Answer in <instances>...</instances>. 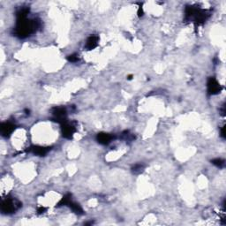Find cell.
I'll use <instances>...</instances> for the list:
<instances>
[{
	"label": "cell",
	"mask_w": 226,
	"mask_h": 226,
	"mask_svg": "<svg viewBox=\"0 0 226 226\" xmlns=\"http://www.w3.org/2000/svg\"><path fill=\"white\" fill-rule=\"evenodd\" d=\"M70 208H71V209L75 213V214H77V215H83V209H82V208L78 204V203H75V202H71L69 203V205H68Z\"/></svg>",
	"instance_id": "11"
},
{
	"label": "cell",
	"mask_w": 226,
	"mask_h": 226,
	"mask_svg": "<svg viewBox=\"0 0 226 226\" xmlns=\"http://www.w3.org/2000/svg\"><path fill=\"white\" fill-rule=\"evenodd\" d=\"M67 59L69 62H72V63H76L80 60V58L78 56L77 54H72V55H69L67 57Z\"/></svg>",
	"instance_id": "17"
},
{
	"label": "cell",
	"mask_w": 226,
	"mask_h": 226,
	"mask_svg": "<svg viewBox=\"0 0 226 226\" xmlns=\"http://www.w3.org/2000/svg\"><path fill=\"white\" fill-rule=\"evenodd\" d=\"M49 150H50V148H45V147H42V146H32V147H30L28 151L33 153L34 155L43 156V155L47 154Z\"/></svg>",
	"instance_id": "8"
},
{
	"label": "cell",
	"mask_w": 226,
	"mask_h": 226,
	"mask_svg": "<svg viewBox=\"0 0 226 226\" xmlns=\"http://www.w3.org/2000/svg\"><path fill=\"white\" fill-rule=\"evenodd\" d=\"M143 169H144V165L143 164H141V163H137V164L132 167V172H133V173H134V174H138V173L141 172L143 171Z\"/></svg>",
	"instance_id": "16"
},
{
	"label": "cell",
	"mask_w": 226,
	"mask_h": 226,
	"mask_svg": "<svg viewBox=\"0 0 226 226\" xmlns=\"http://www.w3.org/2000/svg\"><path fill=\"white\" fill-rule=\"evenodd\" d=\"M15 129V125L12 124L11 122H5V123H2L1 126H0V132H1V134L2 136L8 138V137L11 136L13 131Z\"/></svg>",
	"instance_id": "7"
},
{
	"label": "cell",
	"mask_w": 226,
	"mask_h": 226,
	"mask_svg": "<svg viewBox=\"0 0 226 226\" xmlns=\"http://www.w3.org/2000/svg\"><path fill=\"white\" fill-rule=\"evenodd\" d=\"M224 126H223L222 128H221V131H220V135L221 137L223 138V139H225V132H224Z\"/></svg>",
	"instance_id": "20"
},
{
	"label": "cell",
	"mask_w": 226,
	"mask_h": 226,
	"mask_svg": "<svg viewBox=\"0 0 226 226\" xmlns=\"http://www.w3.org/2000/svg\"><path fill=\"white\" fill-rule=\"evenodd\" d=\"M208 92L209 95H214L219 94L222 91V87L221 85L218 83V81L215 79V78L211 77L208 80Z\"/></svg>",
	"instance_id": "5"
},
{
	"label": "cell",
	"mask_w": 226,
	"mask_h": 226,
	"mask_svg": "<svg viewBox=\"0 0 226 226\" xmlns=\"http://www.w3.org/2000/svg\"><path fill=\"white\" fill-rule=\"evenodd\" d=\"M211 163L216 167H218V168H224V165H225V162H224V160H223V159H221V158H215V159H213V160H211Z\"/></svg>",
	"instance_id": "15"
},
{
	"label": "cell",
	"mask_w": 226,
	"mask_h": 226,
	"mask_svg": "<svg viewBox=\"0 0 226 226\" xmlns=\"http://www.w3.org/2000/svg\"><path fill=\"white\" fill-rule=\"evenodd\" d=\"M61 132H62V135L64 138L71 140L76 132V128L73 125L69 124L68 122H66L61 125Z\"/></svg>",
	"instance_id": "6"
},
{
	"label": "cell",
	"mask_w": 226,
	"mask_h": 226,
	"mask_svg": "<svg viewBox=\"0 0 226 226\" xmlns=\"http://www.w3.org/2000/svg\"><path fill=\"white\" fill-rule=\"evenodd\" d=\"M71 197L72 195L70 193H67L66 195L63 197L62 199H61V201H60L58 203V207H60V206H66V205H69V203L71 202L72 200H71Z\"/></svg>",
	"instance_id": "13"
},
{
	"label": "cell",
	"mask_w": 226,
	"mask_h": 226,
	"mask_svg": "<svg viewBox=\"0 0 226 226\" xmlns=\"http://www.w3.org/2000/svg\"><path fill=\"white\" fill-rule=\"evenodd\" d=\"M98 42H99V37L97 36H90L88 39H87V42H86V48L91 50H94L97 45H98Z\"/></svg>",
	"instance_id": "10"
},
{
	"label": "cell",
	"mask_w": 226,
	"mask_h": 226,
	"mask_svg": "<svg viewBox=\"0 0 226 226\" xmlns=\"http://www.w3.org/2000/svg\"><path fill=\"white\" fill-rule=\"evenodd\" d=\"M143 8H142V6L141 5H140L139 6V9H138V16L139 17H142L143 16Z\"/></svg>",
	"instance_id": "18"
},
{
	"label": "cell",
	"mask_w": 226,
	"mask_h": 226,
	"mask_svg": "<svg viewBox=\"0 0 226 226\" xmlns=\"http://www.w3.org/2000/svg\"><path fill=\"white\" fill-rule=\"evenodd\" d=\"M29 12V8L28 7H22L16 13L17 19H25L27 18L28 14Z\"/></svg>",
	"instance_id": "12"
},
{
	"label": "cell",
	"mask_w": 226,
	"mask_h": 226,
	"mask_svg": "<svg viewBox=\"0 0 226 226\" xmlns=\"http://www.w3.org/2000/svg\"><path fill=\"white\" fill-rule=\"evenodd\" d=\"M41 22L39 20H28V18L17 19V23L14 29V35L19 38H26L33 33H35L37 28H40Z\"/></svg>",
	"instance_id": "1"
},
{
	"label": "cell",
	"mask_w": 226,
	"mask_h": 226,
	"mask_svg": "<svg viewBox=\"0 0 226 226\" xmlns=\"http://www.w3.org/2000/svg\"><path fill=\"white\" fill-rule=\"evenodd\" d=\"M22 206V203L14 198H6L1 204V211L4 214H12Z\"/></svg>",
	"instance_id": "3"
},
{
	"label": "cell",
	"mask_w": 226,
	"mask_h": 226,
	"mask_svg": "<svg viewBox=\"0 0 226 226\" xmlns=\"http://www.w3.org/2000/svg\"><path fill=\"white\" fill-rule=\"evenodd\" d=\"M113 136L106 133H99L96 136V141L102 145H108L112 141Z\"/></svg>",
	"instance_id": "9"
},
{
	"label": "cell",
	"mask_w": 226,
	"mask_h": 226,
	"mask_svg": "<svg viewBox=\"0 0 226 226\" xmlns=\"http://www.w3.org/2000/svg\"><path fill=\"white\" fill-rule=\"evenodd\" d=\"M52 114H53L54 118L53 120L59 123V124H63L67 122L66 119V115H67V111L66 109L64 107H56L52 110Z\"/></svg>",
	"instance_id": "4"
},
{
	"label": "cell",
	"mask_w": 226,
	"mask_h": 226,
	"mask_svg": "<svg viewBox=\"0 0 226 226\" xmlns=\"http://www.w3.org/2000/svg\"><path fill=\"white\" fill-rule=\"evenodd\" d=\"M132 78H133V75H129V76L127 77V79H128V80H132Z\"/></svg>",
	"instance_id": "22"
},
{
	"label": "cell",
	"mask_w": 226,
	"mask_h": 226,
	"mask_svg": "<svg viewBox=\"0 0 226 226\" xmlns=\"http://www.w3.org/2000/svg\"><path fill=\"white\" fill-rule=\"evenodd\" d=\"M121 138L123 140H125V141H132L135 139V137L133 134H132L129 133V131H125L124 133H122L121 134Z\"/></svg>",
	"instance_id": "14"
},
{
	"label": "cell",
	"mask_w": 226,
	"mask_h": 226,
	"mask_svg": "<svg viewBox=\"0 0 226 226\" xmlns=\"http://www.w3.org/2000/svg\"><path fill=\"white\" fill-rule=\"evenodd\" d=\"M45 211H46V208H44V207H39V208H37L38 214H43Z\"/></svg>",
	"instance_id": "19"
},
{
	"label": "cell",
	"mask_w": 226,
	"mask_h": 226,
	"mask_svg": "<svg viewBox=\"0 0 226 226\" xmlns=\"http://www.w3.org/2000/svg\"><path fill=\"white\" fill-rule=\"evenodd\" d=\"M185 14V20L187 21L193 20L194 24L198 26L204 23L210 16V12L206 10H202L197 6H186Z\"/></svg>",
	"instance_id": "2"
},
{
	"label": "cell",
	"mask_w": 226,
	"mask_h": 226,
	"mask_svg": "<svg viewBox=\"0 0 226 226\" xmlns=\"http://www.w3.org/2000/svg\"><path fill=\"white\" fill-rule=\"evenodd\" d=\"M220 111H221V114L223 115V116H224L225 115V103L222 106V108L220 109Z\"/></svg>",
	"instance_id": "21"
}]
</instances>
